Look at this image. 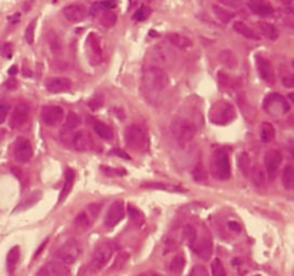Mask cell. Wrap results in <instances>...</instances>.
<instances>
[{"label": "cell", "mask_w": 294, "mask_h": 276, "mask_svg": "<svg viewBox=\"0 0 294 276\" xmlns=\"http://www.w3.org/2000/svg\"><path fill=\"white\" fill-rule=\"evenodd\" d=\"M281 82L284 84V86H287V88H293L294 86L293 75H292L289 71H286L284 74H281Z\"/></svg>", "instance_id": "cell-47"}, {"label": "cell", "mask_w": 294, "mask_h": 276, "mask_svg": "<svg viewBox=\"0 0 294 276\" xmlns=\"http://www.w3.org/2000/svg\"><path fill=\"white\" fill-rule=\"evenodd\" d=\"M167 38H168L170 43L174 45L175 48H178V49H187V48L193 46L191 39L187 38V36H184V35H181V33H170Z\"/></svg>", "instance_id": "cell-27"}, {"label": "cell", "mask_w": 294, "mask_h": 276, "mask_svg": "<svg viewBox=\"0 0 294 276\" xmlns=\"http://www.w3.org/2000/svg\"><path fill=\"white\" fill-rule=\"evenodd\" d=\"M100 105H102V100H99V97H95L94 100L89 101V106L95 111V109H98L100 108Z\"/></svg>", "instance_id": "cell-50"}, {"label": "cell", "mask_w": 294, "mask_h": 276, "mask_svg": "<svg viewBox=\"0 0 294 276\" xmlns=\"http://www.w3.org/2000/svg\"><path fill=\"white\" fill-rule=\"evenodd\" d=\"M228 227H230L234 233H240V232H241V226H240L237 222H234V220L228 222Z\"/></svg>", "instance_id": "cell-51"}, {"label": "cell", "mask_w": 294, "mask_h": 276, "mask_svg": "<svg viewBox=\"0 0 294 276\" xmlns=\"http://www.w3.org/2000/svg\"><path fill=\"white\" fill-rule=\"evenodd\" d=\"M218 58H220L221 64L225 65V66L230 68V69H234V68L237 66V64H238V62H237V56H235L231 50L228 49L221 50Z\"/></svg>", "instance_id": "cell-34"}, {"label": "cell", "mask_w": 294, "mask_h": 276, "mask_svg": "<svg viewBox=\"0 0 294 276\" xmlns=\"http://www.w3.org/2000/svg\"><path fill=\"white\" fill-rule=\"evenodd\" d=\"M125 140L129 149L145 151L148 149L147 131L139 126H129L125 131Z\"/></svg>", "instance_id": "cell-7"}, {"label": "cell", "mask_w": 294, "mask_h": 276, "mask_svg": "<svg viewBox=\"0 0 294 276\" xmlns=\"http://www.w3.org/2000/svg\"><path fill=\"white\" fill-rule=\"evenodd\" d=\"M100 171L108 177H123L126 174V171L123 169H114V167H106V166H102Z\"/></svg>", "instance_id": "cell-44"}, {"label": "cell", "mask_w": 294, "mask_h": 276, "mask_svg": "<svg viewBox=\"0 0 294 276\" xmlns=\"http://www.w3.org/2000/svg\"><path fill=\"white\" fill-rule=\"evenodd\" d=\"M117 252V245L112 242H102L97 246V249L94 251L92 255V260H91V269L94 272L100 271L105 265H108V262L112 259V256Z\"/></svg>", "instance_id": "cell-3"}, {"label": "cell", "mask_w": 294, "mask_h": 276, "mask_svg": "<svg viewBox=\"0 0 294 276\" xmlns=\"http://www.w3.org/2000/svg\"><path fill=\"white\" fill-rule=\"evenodd\" d=\"M257 26H258L261 35L266 36L267 39H270V41H277L278 39V30H277V27L274 25L267 23V22H258Z\"/></svg>", "instance_id": "cell-30"}, {"label": "cell", "mask_w": 294, "mask_h": 276, "mask_svg": "<svg viewBox=\"0 0 294 276\" xmlns=\"http://www.w3.org/2000/svg\"><path fill=\"white\" fill-rule=\"evenodd\" d=\"M139 276H158L157 274H154V272H144V274H141Z\"/></svg>", "instance_id": "cell-56"}, {"label": "cell", "mask_w": 294, "mask_h": 276, "mask_svg": "<svg viewBox=\"0 0 294 276\" xmlns=\"http://www.w3.org/2000/svg\"><path fill=\"white\" fill-rule=\"evenodd\" d=\"M211 173L217 180H228L231 177L230 155L224 149H218L211 155Z\"/></svg>", "instance_id": "cell-1"}, {"label": "cell", "mask_w": 294, "mask_h": 276, "mask_svg": "<svg viewBox=\"0 0 294 276\" xmlns=\"http://www.w3.org/2000/svg\"><path fill=\"white\" fill-rule=\"evenodd\" d=\"M65 19L71 23H79L83 22L88 16V10L82 4H69L62 10Z\"/></svg>", "instance_id": "cell-19"}, {"label": "cell", "mask_w": 294, "mask_h": 276, "mask_svg": "<svg viewBox=\"0 0 294 276\" xmlns=\"http://www.w3.org/2000/svg\"><path fill=\"white\" fill-rule=\"evenodd\" d=\"M0 53H1V56H4V58H10V56H12V45H10V43H4V45L0 48Z\"/></svg>", "instance_id": "cell-49"}, {"label": "cell", "mask_w": 294, "mask_h": 276, "mask_svg": "<svg viewBox=\"0 0 294 276\" xmlns=\"http://www.w3.org/2000/svg\"><path fill=\"white\" fill-rule=\"evenodd\" d=\"M190 276H210V275H208V271H207L202 265H196V266L191 269Z\"/></svg>", "instance_id": "cell-48"}, {"label": "cell", "mask_w": 294, "mask_h": 276, "mask_svg": "<svg viewBox=\"0 0 294 276\" xmlns=\"http://www.w3.org/2000/svg\"><path fill=\"white\" fill-rule=\"evenodd\" d=\"M99 210H100V204H89L83 212H80L76 217H75V226L79 230H86L92 226L95 217L98 216Z\"/></svg>", "instance_id": "cell-11"}, {"label": "cell", "mask_w": 294, "mask_h": 276, "mask_svg": "<svg viewBox=\"0 0 294 276\" xmlns=\"http://www.w3.org/2000/svg\"><path fill=\"white\" fill-rule=\"evenodd\" d=\"M254 276H260V275H254Z\"/></svg>", "instance_id": "cell-57"}, {"label": "cell", "mask_w": 294, "mask_h": 276, "mask_svg": "<svg viewBox=\"0 0 294 276\" xmlns=\"http://www.w3.org/2000/svg\"><path fill=\"white\" fill-rule=\"evenodd\" d=\"M45 85H46V89L52 94H62V92H68L72 88V79H69L68 76H55V78H49Z\"/></svg>", "instance_id": "cell-17"}, {"label": "cell", "mask_w": 294, "mask_h": 276, "mask_svg": "<svg viewBox=\"0 0 294 276\" xmlns=\"http://www.w3.org/2000/svg\"><path fill=\"white\" fill-rule=\"evenodd\" d=\"M264 111L271 117H281L290 111V104L280 94H269L263 101Z\"/></svg>", "instance_id": "cell-6"}, {"label": "cell", "mask_w": 294, "mask_h": 276, "mask_svg": "<svg viewBox=\"0 0 294 276\" xmlns=\"http://www.w3.org/2000/svg\"><path fill=\"white\" fill-rule=\"evenodd\" d=\"M142 81L145 86L154 89V91H162L170 85V76L162 69L157 66H151L142 75Z\"/></svg>", "instance_id": "cell-4"}, {"label": "cell", "mask_w": 294, "mask_h": 276, "mask_svg": "<svg viewBox=\"0 0 294 276\" xmlns=\"http://www.w3.org/2000/svg\"><path fill=\"white\" fill-rule=\"evenodd\" d=\"M46 245H48V239H46V240H45V242H43V243H42V245L39 246V249H38V251H36V253H35V257H38V256H39V253H40V252L45 249V246H46Z\"/></svg>", "instance_id": "cell-53"}, {"label": "cell", "mask_w": 294, "mask_h": 276, "mask_svg": "<svg viewBox=\"0 0 294 276\" xmlns=\"http://www.w3.org/2000/svg\"><path fill=\"white\" fill-rule=\"evenodd\" d=\"M117 15L111 10H105L103 13H100V25L103 26L105 29H111L117 25Z\"/></svg>", "instance_id": "cell-38"}, {"label": "cell", "mask_w": 294, "mask_h": 276, "mask_svg": "<svg viewBox=\"0 0 294 276\" xmlns=\"http://www.w3.org/2000/svg\"><path fill=\"white\" fill-rule=\"evenodd\" d=\"M182 236H184V240L185 243L193 249L194 245H196V239H198V233H196V229L193 225H187L184 227V232H182Z\"/></svg>", "instance_id": "cell-36"}, {"label": "cell", "mask_w": 294, "mask_h": 276, "mask_svg": "<svg viewBox=\"0 0 294 276\" xmlns=\"http://www.w3.org/2000/svg\"><path fill=\"white\" fill-rule=\"evenodd\" d=\"M218 84H220V88L222 91H230L234 86V81L224 72L218 74Z\"/></svg>", "instance_id": "cell-40"}, {"label": "cell", "mask_w": 294, "mask_h": 276, "mask_svg": "<svg viewBox=\"0 0 294 276\" xmlns=\"http://www.w3.org/2000/svg\"><path fill=\"white\" fill-rule=\"evenodd\" d=\"M248 176L251 177V180L254 181V184H255L257 187H263L264 183H266V174H264V171H263L260 167H257V166H253V167L250 169Z\"/></svg>", "instance_id": "cell-37"}, {"label": "cell", "mask_w": 294, "mask_h": 276, "mask_svg": "<svg viewBox=\"0 0 294 276\" xmlns=\"http://www.w3.org/2000/svg\"><path fill=\"white\" fill-rule=\"evenodd\" d=\"M16 71H18V68H16V66H12V68L9 69V74H10V75H15Z\"/></svg>", "instance_id": "cell-55"}, {"label": "cell", "mask_w": 294, "mask_h": 276, "mask_svg": "<svg viewBox=\"0 0 294 276\" xmlns=\"http://www.w3.org/2000/svg\"><path fill=\"white\" fill-rule=\"evenodd\" d=\"M193 251L196 252V255L202 259H210L211 253H213V243H211V239L208 236H205L204 239L198 240L196 239V245L193 248Z\"/></svg>", "instance_id": "cell-23"}, {"label": "cell", "mask_w": 294, "mask_h": 276, "mask_svg": "<svg viewBox=\"0 0 294 276\" xmlns=\"http://www.w3.org/2000/svg\"><path fill=\"white\" fill-rule=\"evenodd\" d=\"M94 129H95L97 135H98L99 138H102V140H106V141H109V140H112V138H114V132H112V128H111L109 126H106L105 123L97 121V123L94 124Z\"/></svg>", "instance_id": "cell-32"}, {"label": "cell", "mask_w": 294, "mask_h": 276, "mask_svg": "<svg viewBox=\"0 0 294 276\" xmlns=\"http://www.w3.org/2000/svg\"><path fill=\"white\" fill-rule=\"evenodd\" d=\"M233 29H234L238 35H241L243 38H245V39H251V41H258V39H260V36L257 35V32H255L254 29H251L248 25H245L244 22H240V21L234 22Z\"/></svg>", "instance_id": "cell-26"}, {"label": "cell", "mask_w": 294, "mask_h": 276, "mask_svg": "<svg viewBox=\"0 0 294 276\" xmlns=\"http://www.w3.org/2000/svg\"><path fill=\"white\" fill-rule=\"evenodd\" d=\"M27 118H29V105H27V104H19V105L12 111L9 124H10V127H12L13 129H16V128H20V127L25 126Z\"/></svg>", "instance_id": "cell-20"}, {"label": "cell", "mask_w": 294, "mask_h": 276, "mask_svg": "<svg viewBox=\"0 0 294 276\" xmlns=\"http://www.w3.org/2000/svg\"><path fill=\"white\" fill-rule=\"evenodd\" d=\"M255 66L258 71V75L261 79H264L269 84H274V72H273V66L270 64V61L264 56H257L255 58Z\"/></svg>", "instance_id": "cell-22"}, {"label": "cell", "mask_w": 294, "mask_h": 276, "mask_svg": "<svg viewBox=\"0 0 294 276\" xmlns=\"http://www.w3.org/2000/svg\"><path fill=\"white\" fill-rule=\"evenodd\" d=\"M260 138L263 143H271L275 138V129L270 123H263L260 126Z\"/></svg>", "instance_id": "cell-35"}, {"label": "cell", "mask_w": 294, "mask_h": 276, "mask_svg": "<svg viewBox=\"0 0 294 276\" xmlns=\"http://www.w3.org/2000/svg\"><path fill=\"white\" fill-rule=\"evenodd\" d=\"M251 161H250V155L247 154V152H241L240 155H238V167H240V170L248 176V173H250V169H251V164H250Z\"/></svg>", "instance_id": "cell-39"}, {"label": "cell", "mask_w": 294, "mask_h": 276, "mask_svg": "<svg viewBox=\"0 0 294 276\" xmlns=\"http://www.w3.org/2000/svg\"><path fill=\"white\" fill-rule=\"evenodd\" d=\"M74 183H75V171L72 170V169H68L66 173H65V183H63V187H62L60 194H59V201H58L59 204L69 196V193L72 191Z\"/></svg>", "instance_id": "cell-24"}, {"label": "cell", "mask_w": 294, "mask_h": 276, "mask_svg": "<svg viewBox=\"0 0 294 276\" xmlns=\"http://www.w3.org/2000/svg\"><path fill=\"white\" fill-rule=\"evenodd\" d=\"M193 177H194V180L198 181V183H207L208 177H207V171H205V169L202 167V164H196V167H194V170H193Z\"/></svg>", "instance_id": "cell-41"}, {"label": "cell", "mask_w": 294, "mask_h": 276, "mask_svg": "<svg viewBox=\"0 0 294 276\" xmlns=\"http://www.w3.org/2000/svg\"><path fill=\"white\" fill-rule=\"evenodd\" d=\"M36 19L35 21H32L29 25H27V27H26L25 30V39L26 42L29 43V45H33V42H35V30H36Z\"/></svg>", "instance_id": "cell-45"}, {"label": "cell", "mask_w": 294, "mask_h": 276, "mask_svg": "<svg viewBox=\"0 0 294 276\" xmlns=\"http://www.w3.org/2000/svg\"><path fill=\"white\" fill-rule=\"evenodd\" d=\"M213 12H214V15L220 19L222 23H230L234 19V16H235L231 10H228L227 7L220 6V4H213Z\"/></svg>", "instance_id": "cell-29"}, {"label": "cell", "mask_w": 294, "mask_h": 276, "mask_svg": "<svg viewBox=\"0 0 294 276\" xmlns=\"http://www.w3.org/2000/svg\"><path fill=\"white\" fill-rule=\"evenodd\" d=\"M10 112V105L7 102H0V124H3Z\"/></svg>", "instance_id": "cell-46"}, {"label": "cell", "mask_w": 294, "mask_h": 276, "mask_svg": "<svg viewBox=\"0 0 294 276\" xmlns=\"http://www.w3.org/2000/svg\"><path fill=\"white\" fill-rule=\"evenodd\" d=\"M281 183L286 190H292L294 187V166L287 164L283 169V176H281Z\"/></svg>", "instance_id": "cell-31"}, {"label": "cell", "mask_w": 294, "mask_h": 276, "mask_svg": "<svg viewBox=\"0 0 294 276\" xmlns=\"http://www.w3.org/2000/svg\"><path fill=\"white\" fill-rule=\"evenodd\" d=\"M125 212L126 210H125V203L123 201L118 200L112 203V206L106 212V216H105V220H103L105 226L108 229L118 226L122 222L123 217H125Z\"/></svg>", "instance_id": "cell-12"}, {"label": "cell", "mask_w": 294, "mask_h": 276, "mask_svg": "<svg viewBox=\"0 0 294 276\" xmlns=\"http://www.w3.org/2000/svg\"><path fill=\"white\" fill-rule=\"evenodd\" d=\"M69 146L72 147V150L75 151H86L89 150L94 144L89 132L86 131H76L72 132V135L69 137Z\"/></svg>", "instance_id": "cell-14"}, {"label": "cell", "mask_w": 294, "mask_h": 276, "mask_svg": "<svg viewBox=\"0 0 294 276\" xmlns=\"http://www.w3.org/2000/svg\"><path fill=\"white\" fill-rule=\"evenodd\" d=\"M112 152H114L115 155H118V157H122V158H125V160H131V157H129L128 154H125L122 150H118V149H117V150H114Z\"/></svg>", "instance_id": "cell-52"}, {"label": "cell", "mask_w": 294, "mask_h": 276, "mask_svg": "<svg viewBox=\"0 0 294 276\" xmlns=\"http://www.w3.org/2000/svg\"><path fill=\"white\" fill-rule=\"evenodd\" d=\"M171 132L175 140L181 143H190L196 138V127L185 118H175L171 124Z\"/></svg>", "instance_id": "cell-5"}, {"label": "cell", "mask_w": 294, "mask_h": 276, "mask_svg": "<svg viewBox=\"0 0 294 276\" xmlns=\"http://www.w3.org/2000/svg\"><path fill=\"white\" fill-rule=\"evenodd\" d=\"M13 154H15V158L18 163H29L33 157V149H32V144L27 138H18L15 146H13Z\"/></svg>", "instance_id": "cell-13"}, {"label": "cell", "mask_w": 294, "mask_h": 276, "mask_svg": "<svg viewBox=\"0 0 294 276\" xmlns=\"http://www.w3.org/2000/svg\"><path fill=\"white\" fill-rule=\"evenodd\" d=\"M151 13H152L151 7H148V6H141V7L134 13V19H135L137 22H144V21H147L148 18L151 16Z\"/></svg>", "instance_id": "cell-42"}, {"label": "cell", "mask_w": 294, "mask_h": 276, "mask_svg": "<svg viewBox=\"0 0 294 276\" xmlns=\"http://www.w3.org/2000/svg\"><path fill=\"white\" fill-rule=\"evenodd\" d=\"M185 268V257L182 255H176L170 263V272L174 276H181Z\"/></svg>", "instance_id": "cell-33"}, {"label": "cell", "mask_w": 294, "mask_h": 276, "mask_svg": "<svg viewBox=\"0 0 294 276\" xmlns=\"http://www.w3.org/2000/svg\"><path fill=\"white\" fill-rule=\"evenodd\" d=\"M86 48L89 50L88 56L92 61V64L98 65L102 62V45H100V39L98 38L97 33H89L86 38Z\"/></svg>", "instance_id": "cell-16"}, {"label": "cell", "mask_w": 294, "mask_h": 276, "mask_svg": "<svg viewBox=\"0 0 294 276\" xmlns=\"http://www.w3.org/2000/svg\"><path fill=\"white\" fill-rule=\"evenodd\" d=\"M65 118V111L59 105H45L40 109V120L49 127L60 124Z\"/></svg>", "instance_id": "cell-10"}, {"label": "cell", "mask_w": 294, "mask_h": 276, "mask_svg": "<svg viewBox=\"0 0 294 276\" xmlns=\"http://www.w3.org/2000/svg\"><path fill=\"white\" fill-rule=\"evenodd\" d=\"M82 124V120L80 117L76 114V112H69L65 118V124L62 127V135H66V134H71L74 132L76 128H79Z\"/></svg>", "instance_id": "cell-25"}, {"label": "cell", "mask_w": 294, "mask_h": 276, "mask_svg": "<svg viewBox=\"0 0 294 276\" xmlns=\"http://www.w3.org/2000/svg\"><path fill=\"white\" fill-rule=\"evenodd\" d=\"M210 118H211V123L218 126L230 124L235 118V108L227 101H218L213 105L210 111Z\"/></svg>", "instance_id": "cell-2"}, {"label": "cell", "mask_w": 294, "mask_h": 276, "mask_svg": "<svg viewBox=\"0 0 294 276\" xmlns=\"http://www.w3.org/2000/svg\"><path fill=\"white\" fill-rule=\"evenodd\" d=\"M69 275V268L68 265L62 263L60 260H52L43 265L36 276H68Z\"/></svg>", "instance_id": "cell-15"}, {"label": "cell", "mask_w": 294, "mask_h": 276, "mask_svg": "<svg viewBox=\"0 0 294 276\" xmlns=\"http://www.w3.org/2000/svg\"><path fill=\"white\" fill-rule=\"evenodd\" d=\"M152 66L157 68H164L171 65L172 61L175 59V55L172 53V50L170 48H167L165 45H158L155 48H152L149 55H148Z\"/></svg>", "instance_id": "cell-9"}, {"label": "cell", "mask_w": 294, "mask_h": 276, "mask_svg": "<svg viewBox=\"0 0 294 276\" xmlns=\"http://www.w3.org/2000/svg\"><path fill=\"white\" fill-rule=\"evenodd\" d=\"M283 163V154L278 150H270L264 155V167L269 173V176L273 177L277 174L280 166Z\"/></svg>", "instance_id": "cell-18"}, {"label": "cell", "mask_w": 294, "mask_h": 276, "mask_svg": "<svg viewBox=\"0 0 294 276\" xmlns=\"http://www.w3.org/2000/svg\"><path fill=\"white\" fill-rule=\"evenodd\" d=\"M19 259H20V248L19 246H13L9 253H7V257H6V269L9 274H13L18 263H19Z\"/></svg>", "instance_id": "cell-28"}, {"label": "cell", "mask_w": 294, "mask_h": 276, "mask_svg": "<svg viewBox=\"0 0 294 276\" xmlns=\"http://www.w3.org/2000/svg\"><path fill=\"white\" fill-rule=\"evenodd\" d=\"M211 274H213V276H227L225 268H224L222 262H221L218 257H216L211 262Z\"/></svg>", "instance_id": "cell-43"}, {"label": "cell", "mask_w": 294, "mask_h": 276, "mask_svg": "<svg viewBox=\"0 0 294 276\" xmlns=\"http://www.w3.org/2000/svg\"><path fill=\"white\" fill-rule=\"evenodd\" d=\"M247 6L254 15L261 16V18H269L274 15V7L267 0H248Z\"/></svg>", "instance_id": "cell-21"}, {"label": "cell", "mask_w": 294, "mask_h": 276, "mask_svg": "<svg viewBox=\"0 0 294 276\" xmlns=\"http://www.w3.org/2000/svg\"><path fill=\"white\" fill-rule=\"evenodd\" d=\"M19 19H20V13H15V16H13V18H10V22H12V23H16Z\"/></svg>", "instance_id": "cell-54"}, {"label": "cell", "mask_w": 294, "mask_h": 276, "mask_svg": "<svg viewBox=\"0 0 294 276\" xmlns=\"http://www.w3.org/2000/svg\"><path fill=\"white\" fill-rule=\"evenodd\" d=\"M80 255H82V245L78 240H68L55 253L56 260H60L68 266L75 263L80 257Z\"/></svg>", "instance_id": "cell-8"}]
</instances>
